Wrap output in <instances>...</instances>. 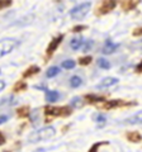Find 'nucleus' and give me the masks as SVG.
<instances>
[{
    "label": "nucleus",
    "instance_id": "obj_2",
    "mask_svg": "<svg viewBox=\"0 0 142 152\" xmlns=\"http://www.w3.org/2000/svg\"><path fill=\"white\" fill-rule=\"evenodd\" d=\"M72 113L70 107H46L45 114L52 117H67Z\"/></svg>",
    "mask_w": 142,
    "mask_h": 152
},
{
    "label": "nucleus",
    "instance_id": "obj_21",
    "mask_svg": "<svg viewBox=\"0 0 142 152\" xmlns=\"http://www.w3.org/2000/svg\"><path fill=\"white\" fill-rule=\"evenodd\" d=\"M17 114L19 117H22V118H24V117H28L29 115V108L28 107H23V108H19L17 110Z\"/></svg>",
    "mask_w": 142,
    "mask_h": 152
},
{
    "label": "nucleus",
    "instance_id": "obj_29",
    "mask_svg": "<svg viewBox=\"0 0 142 152\" xmlns=\"http://www.w3.org/2000/svg\"><path fill=\"white\" fill-rule=\"evenodd\" d=\"M86 29V26H76L72 28V32H80V31H84Z\"/></svg>",
    "mask_w": 142,
    "mask_h": 152
},
{
    "label": "nucleus",
    "instance_id": "obj_12",
    "mask_svg": "<svg viewBox=\"0 0 142 152\" xmlns=\"http://www.w3.org/2000/svg\"><path fill=\"white\" fill-rule=\"evenodd\" d=\"M127 138H128L130 142H135V143H137V142H140L142 136L138 132H128L127 133Z\"/></svg>",
    "mask_w": 142,
    "mask_h": 152
},
{
    "label": "nucleus",
    "instance_id": "obj_11",
    "mask_svg": "<svg viewBox=\"0 0 142 152\" xmlns=\"http://www.w3.org/2000/svg\"><path fill=\"white\" fill-rule=\"evenodd\" d=\"M126 123L127 124H142V112L135 114L130 118L126 119Z\"/></svg>",
    "mask_w": 142,
    "mask_h": 152
},
{
    "label": "nucleus",
    "instance_id": "obj_1",
    "mask_svg": "<svg viewBox=\"0 0 142 152\" xmlns=\"http://www.w3.org/2000/svg\"><path fill=\"white\" fill-rule=\"evenodd\" d=\"M53 134H55V128L53 127H45V128H42V129L33 132L32 134L28 137V141L29 142L46 141V140H50L51 137H53Z\"/></svg>",
    "mask_w": 142,
    "mask_h": 152
},
{
    "label": "nucleus",
    "instance_id": "obj_10",
    "mask_svg": "<svg viewBox=\"0 0 142 152\" xmlns=\"http://www.w3.org/2000/svg\"><path fill=\"white\" fill-rule=\"evenodd\" d=\"M60 99V93L55 91V90H46V100L48 103H55Z\"/></svg>",
    "mask_w": 142,
    "mask_h": 152
},
{
    "label": "nucleus",
    "instance_id": "obj_31",
    "mask_svg": "<svg viewBox=\"0 0 142 152\" xmlns=\"http://www.w3.org/2000/svg\"><path fill=\"white\" fill-rule=\"evenodd\" d=\"M133 36H135V37L142 36V27H141V28H137L136 31H133Z\"/></svg>",
    "mask_w": 142,
    "mask_h": 152
},
{
    "label": "nucleus",
    "instance_id": "obj_28",
    "mask_svg": "<svg viewBox=\"0 0 142 152\" xmlns=\"http://www.w3.org/2000/svg\"><path fill=\"white\" fill-rule=\"evenodd\" d=\"M10 5H12V1H10V0H8V1H0V9L7 8V7H10Z\"/></svg>",
    "mask_w": 142,
    "mask_h": 152
},
{
    "label": "nucleus",
    "instance_id": "obj_5",
    "mask_svg": "<svg viewBox=\"0 0 142 152\" xmlns=\"http://www.w3.org/2000/svg\"><path fill=\"white\" fill-rule=\"evenodd\" d=\"M116 5H117V3L114 1V0H105V1H103L98 8V12H97L98 15L109 13L111 10H113V9L116 8Z\"/></svg>",
    "mask_w": 142,
    "mask_h": 152
},
{
    "label": "nucleus",
    "instance_id": "obj_13",
    "mask_svg": "<svg viewBox=\"0 0 142 152\" xmlns=\"http://www.w3.org/2000/svg\"><path fill=\"white\" fill-rule=\"evenodd\" d=\"M84 42H85V41L83 39V38H80V37H76V38H74V39L71 41L70 46H71V48H72V50H79L80 47H83Z\"/></svg>",
    "mask_w": 142,
    "mask_h": 152
},
{
    "label": "nucleus",
    "instance_id": "obj_35",
    "mask_svg": "<svg viewBox=\"0 0 142 152\" xmlns=\"http://www.w3.org/2000/svg\"><path fill=\"white\" fill-rule=\"evenodd\" d=\"M0 72H1V71H0Z\"/></svg>",
    "mask_w": 142,
    "mask_h": 152
},
{
    "label": "nucleus",
    "instance_id": "obj_9",
    "mask_svg": "<svg viewBox=\"0 0 142 152\" xmlns=\"http://www.w3.org/2000/svg\"><path fill=\"white\" fill-rule=\"evenodd\" d=\"M117 83H118V79H116V77H104L102 80V83L98 85V88L99 89H102V88H109V86L116 85Z\"/></svg>",
    "mask_w": 142,
    "mask_h": 152
},
{
    "label": "nucleus",
    "instance_id": "obj_4",
    "mask_svg": "<svg viewBox=\"0 0 142 152\" xmlns=\"http://www.w3.org/2000/svg\"><path fill=\"white\" fill-rule=\"evenodd\" d=\"M18 46H19V42H18L17 39H3V41H0V58H1L3 56L10 53V52L14 48H17Z\"/></svg>",
    "mask_w": 142,
    "mask_h": 152
},
{
    "label": "nucleus",
    "instance_id": "obj_16",
    "mask_svg": "<svg viewBox=\"0 0 142 152\" xmlns=\"http://www.w3.org/2000/svg\"><path fill=\"white\" fill-rule=\"evenodd\" d=\"M97 64H98V66L100 69H104V70H108V69H111V62L108 60H105V58H99L98 61H97Z\"/></svg>",
    "mask_w": 142,
    "mask_h": 152
},
{
    "label": "nucleus",
    "instance_id": "obj_7",
    "mask_svg": "<svg viewBox=\"0 0 142 152\" xmlns=\"http://www.w3.org/2000/svg\"><path fill=\"white\" fill-rule=\"evenodd\" d=\"M132 103H126L123 100H109V102H105L103 104V108L104 109H113V108H119L123 105H130Z\"/></svg>",
    "mask_w": 142,
    "mask_h": 152
},
{
    "label": "nucleus",
    "instance_id": "obj_8",
    "mask_svg": "<svg viewBox=\"0 0 142 152\" xmlns=\"http://www.w3.org/2000/svg\"><path fill=\"white\" fill-rule=\"evenodd\" d=\"M117 48H118V45L113 43V42H111L109 39H108V41H105V43H104L102 52L105 53V55H109V53H112V52H114Z\"/></svg>",
    "mask_w": 142,
    "mask_h": 152
},
{
    "label": "nucleus",
    "instance_id": "obj_18",
    "mask_svg": "<svg viewBox=\"0 0 142 152\" xmlns=\"http://www.w3.org/2000/svg\"><path fill=\"white\" fill-rule=\"evenodd\" d=\"M81 84H83V80H81V77H79V76H72L70 80V85L72 88H79Z\"/></svg>",
    "mask_w": 142,
    "mask_h": 152
},
{
    "label": "nucleus",
    "instance_id": "obj_6",
    "mask_svg": "<svg viewBox=\"0 0 142 152\" xmlns=\"http://www.w3.org/2000/svg\"><path fill=\"white\" fill-rule=\"evenodd\" d=\"M62 39H64V36L60 34V36H57L56 38H53V39L51 41V43L48 45V47H47V57L52 56V53L57 50V47L60 46V43H61V41Z\"/></svg>",
    "mask_w": 142,
    "mask_h": 152
},
{
    "label": "nucleus",
    "instance_id": "obj_19",
    "mask_svg": "<svg viewBox=\"0 0 142 152\" xmlns=\"http://www.w3.org/2000/svg\"><path fill=\"white\" fill-rule=\"evenodd\" d=\"M27 89V84L24 83V81H17V84L14 85V88H13V91H15V93H18V91H22V90H26Z\"/></svg>",
    "mask_w": 142,
    "mask_h": 152
},
{
    "label": "nucleus",
    "instance_id": "obj_26",
    "mask_svg": "<svg viewBox=\"0 0 142 152\" xmlns=\"http://www.w3.org/2000/svg\"><path fill=\"white\" fill-rule=\"evenodd\" d=\"M107 143H108V142H98V143H95L90 150H89V152H97L98 148H99V147H100L102 145H107Z\"/></svg>",
    "mask_w": 142,
    "mask_h": 152
},
{
    "label": "nucleus",
    "instance_id": "obj_14",
    "mask_svg": "<svg viewBox=\"0 0 142 152\" xmlns=\"http://www.w3.org/2000/svg\"><path fill=\"white\" fill-rule=\"evenodd\" d=\"M37 72H40L38 66H31V67H28L24 72H23V77H29L32 75H36Z\"/></svg>",
    "mask_w": 142,
    "mask_h": 152
},
{
    "label": "nucleus",
    "instance_id": "obj_32",
    "mask_svg": "<svg viewBox=\"0 0 142 152\" xmlns=\"http://www.w3.org/2000/svg\"><path fill=\"white\" fill-rule=\"evenodd\" d=\"M4 143H5V137H4V134L0 132V146L4 145Z\"/></svg>",
    "mask_w": 142,
    "mask_h": 152
},
{
    "label": "nucleus",
    "instance_id": "obj_27",
    "mask_svg": "<svg viewBox=\"0 0 142 152\" xmlns=\"http://www.w3.org/2000/svg\"><path fill=\"white\" fill-rule=\"evenodd\" d=\"M91 46H93V41H85L83 45V51H89Z\"/></svg>",
    "mask_w": 142,
    "mask_h": 152
},
{
    "label": "nucleus",
    "instance_id": "obj_23",
    "mask_svg": "<svg viewBox=\"0 0 142 152\" xmlns=\"http://www.w3.org/2000/svg\"><path fill=\"white\" fill-rule=\"evenodd\" d=\"M71 105L75 107V108H81L83 107V100L80 98H74L71 100Z\"/></svg>",
    "mask_w": 142,
    "mask_h": 152
},
{
    "label": "nucleus",
    "instance_id": "obj_24",
    "mask_svg": "<svg viewBox=\"0 0 142 152\" xmlns=\"http://www.w3.org/2000/svg\"><path fill=\"white\" fill-rule=\"evenodd\" d=\"M93 61V58L90 56H86V57H81V58L79 60V64L80 65H84V66H86V65H89Z\"/></svg>",
    "mask_w": 142,
    "mask_h": 152
},
{
    "label": "nucleus",
    "instance_id": "obj_25",
    "mask_svg": "<svg viewBox=\"0 0 142 152\" xmlns=\"http://www.w3.org/2000/svg\"><path fill=\"white\" fill-rule=\"evenodd\" d=\"M95 121L98 122L99 126H102V124H104V123H105V117H104L103 114H98V115L95 117Z\"/></svg>",
    "mask_w": 142,
    "mask_h": 152
},
{
    "label": "nucleus",
    "instance_id": "obj_30",
    "mask_svg": "<svg viewBox=\"0 0 142 152\" xmlns=\"http://www.w3.org/2000/svg\"><path fill=\"white\" fill-rule=\"evenodd\" d=\"M7 121H8V115H5V114H0V124L5 123Z\"/></svg>",
    "mask_w": 142,
    "mask_h": 152
},
{
    "label": "nucleus",
    "instance_id": "obj_17",
    "mask_svg": "<svg viewBox=\"0 0 142 152\" xmlns=\"http://www.w3.org/2000/svg\"><path fill=\"white\" fill-rule=\"evenodd\" d=\"M85 99L89 102V103H98V102H104V96H97V95H86Z\"/></svg>",
    "mask_w": 142,
    "mask_h": 152
},
{
    "label": "nucleus",
    "instance_id": "obj_34",
    "mask_svg": "<svg viewBox=\"0 0 142 152\" xmlns=\"http://www.w3.org/2000/svg\"><path fill=\"white\" fill-rule=\"evenodd\" d=\"M5 88V81H0V91Z\"/></svg>",
    "mask_w": 142,
    "mask_h": 152
},
{
    "label": "nucleus",
    "instance_id": "obj_20",
    "mask_svg": "<svg viewBox=\"0 0 142 152\" xmlns=\"http://www.w3.org/2000/svg\"><path fill=\"white\" fill-rule=\"evenodd\" d=\"M60 74V69L59 67H56V66H53V67H50L48 70H47V77H55L56 75H59Z\"/></svg>",
    "mask_w": 142,
    "mask_h": 152
},
{
    "label": "nucleus",
    "instance_id": "obj_33",
    "mask_svg": "<svg viewBox=\"0 0 142 152\" xmlns=\"http://www.w3.org/2000/svg\"><path fill=\"white\" fill-rule=\"evenodd\" d=\"M136 71H137V72H142V61L136 66Z\"/></svg>",
    "mask_w": 142,
    "mask_h": 152
},
{
    "label": "nucleus",
    "instance_id": "obj_22",
    "mask_svg": "<svg viewBox=\"0 0 142 152\" xmlns=\"http://www.w3.org/2000/svg\"><path fill=\"white\" fill-rule=\"evenodd\" d=\"M62 67L64 69H74L75 67V61L72 60H66L62 62Z\"/></svg>",
    "mask_w": 142,
    "mask_h": 152
},
{
    "label": "nucleus",
    "instance_id": "obj_3",
    "mask_svg": "<svg viewBox=\"0 0 142 152\" xmlns=\"http://www.w3.org/2000/svg\"><path fill=\"white\" fill-rule=\"evenodd\" d=\"M90 7H91L90 3L79 4V5H76L72 9V10L70 12V15L74 19H76V20H80V19H83L89 13V10H90Z\"/></svg>",
    "mask_w": 142,
    "mask_h": 152
},
{
    "label": "nucleus",
    "instance_id": "obj_15",
    "mask_svg": "<svg viewBox=\"0 0 142 152\" xmlns=\"http://www.w3.org/2000/svg\"><path fill=\"white\" fill-rule=\"evenodd\" d=\"M137 4H138V1H123L122 3V9L126 10V12H128V10H132Z\"/></svg>",
    "mask_w": 142,
    "mask_h": 152
}]
</instances>
